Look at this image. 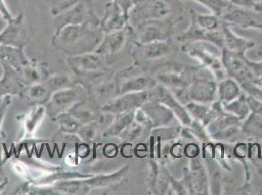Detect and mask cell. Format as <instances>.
Wrapping results in <instances>:
<instances>
[{
  "mask_svg": "<svg viewBox=\"0 0 262 195\" xmlns=\"http://www.w3.org/2000/svg\"><path fill=\"white\" fill-rule=\"evenodd\" d=\"M196 78V67H177L160 70L155 77L158 83L167 87L173 94L185 90Z\"/></svg>",
  "mask_w": 262,
  "mask_h": 195,
  "instance_id": "12",
  "label": "cell"
},
{
  "mask_svg": "<svg viewBox=\"0 0 262 195\" xmlns=\"http://www.w3.org/2000/svg\"><path fill=\"white\" fill-rule=\"evenodd\" d=\"M242 132L248 141H262V115L251 113L243 121Z\"/></svg>",
  "mask_w": 262,
  "mask_h": 195,
  "instance_id": "34",
  "label": "cell"
},
{
  "mask_svg": "<svg viewBox=\"0 0 262 195\" xmlns=\"http://www.w3.org/2000/svg\"><path fill=\"white\" fill-rule=\"evenodd\" d=\"M6 179H8V177L6 176V174L0 173V184H1L2 182H4Z\"/></svg>",
  "mask_w": 262,
  "mask_h": 195,
  "instance_id": "56",
  "label": "cell"
},
{
  "mask_svg": "<svg viewBox=\"0 0 262 195\" xmlns=\"http://www.w3.org/2000/svg\"><path fill=\"white\" fill-rule=\"evenodd\" d=\"M256 11L260 12L262 13V2H259V3H255V5H254V7H253Z\"/></svg>",
  "mask_w": 262,
  "mask_h": 195,
  "instance_id": "55",
  "label": "cell"
},
{
  "mask_svg": "<svg viewBox=\"0 0 262 195\" xmlns=\"http://www.w3.org/2000/svg\"><path fill=\"white\" fill-rule=\"evenodd\" d=\"M247 101H248L249 107L251 109V113L262 115V102L260 100L247 95Z\"/></svg>",
  "mask_w": 262,
  "mask_h": 195,
  "instance_id": "49",
  "label": "cell"
},
{
  "mask_svg": "<svg viewBox=\"0 0 262 195\" xmlns=\"http://www.w3.org/2000/svg\"><path fill=\"white\" fill-rule=\"evenodd\" d=\"M204 42H186L182 43L181 49L186 54L196 60L201 67L207 68L214 76L216 81L228 77L221 62V57L209 51Z\"/></svg>",
  "mask_w": 262,
  "mask_h": 195,
  "instance_id": "7",
  "label": "cell"
},
{
  "mask_svg": "<svg viewBox=\"0 0 262 195\" xmlns=\"http://www.w3.org/2000/svg\"><path fill=\"white\" fill-rule=\"evenodd\" d=\"M253 57L254 59H258V60H255V61H262V46L259 47L258 49H256L254 52H253Z\"/></svg>",
  "mask_w": 262,
  "mask_h": 195,
  "instance_id": "53",
  "label": "cell"
},
{
  "mask_svg": "<svg viewBox=\"0 0 262 195\" xmlns=\"http://www.w3.org/2000/svg\"><path fill=\"white\" fill-rule=\"evenodd\" d=\"M80 0H54V3L51 7V15L55 17L61 13L66 11L70 7L74 6Z\"/></svg>",
  "mask_w": 262,
  "mask_h": 195,
  "instance_id": "47",
  "label": "cell"
},
{
  "mask_svg": "<svg viewBox=\"0 0 262 195\" xmlns=\"http://www.w3.org/2000/svg\"><path fill=\"white\" fill-rule=\"evenodd\" d=\"M219 171H215L209 178V193L222 194L223 192V179Z\"/></svg>",
  "mask_w": 262,
  "mask_h": 195,
  "instance_id": "46",
  "label": "cell"
},
{
  "mask_svg": "<svg viewBox=\"0 0 262 195\" xmlns=\"http://www.w3.org/2000/svg\"><path fill=\"white\" fill-rule=\"evenodd\" d=\"M0 16L6 22L11 21L14 18L4 0H0Z\"/></svg>",
  "mask_w": 262,
  "mask_h": 195,
  "instance_id": "50",
  "label": "cell"
},
{
  "mask_svg": "<svg viewBox=\"0 0 262 195\" xmlns=\"http://www.w3.org/2000/svg\"><path fill=\"white\" fill-rule=\"evenodd\" d=\"M220 57L227 76L238 81L240 85L247 82L258 83L257 77L249 65L247 55L238 54L223 48L220 50Z\"/></svg>",
  "mask_w": 262,
  "mask_h": 195,
  "instance_id": "8",
  "label": "cell"
},
{
  "mask_svg": "<svg viewBox=\"0 0 262 195\" xmlns=\"http://www.w3.org/2000/svg\"><path fill=\"white\" fill-rule=\"evenodd\" d=\"M230 3L236 6L246 7V8H253L255 3L252 0H228Z\"/></svg>",
  "mask_w": 262,
  "mask_h": 195,
  "instance_id": "52",
  "label": "cell"
},
{
  "mask_svg": "<svg viewBox=\"0 0 262 195\" xmlns=\"http://www.w3.org/2000/svg\"><path fill=\"white\" fill-rule=\"evenodd\" d=\"M248 62H249V65L251 66L253 74L259 80L260 78H262V61H255V60H251L248 58Z\"/></svg>",
  "mask_w": 262,
  "mask_h": 195,
  "instance_id": "51",
  "label": "cell"
},
{
  "mask_svg": "<svg viewBox=\"0 0 262 195\" xmlns=\"http://www.w3.org/2000/svg\"><path fill=\"white\" fill-rule=\"evenodd\" d=\"M44 83L46 86L48 87V89L51 91L52 94L57 91L75 86L77 84L74 76H69V75L50 76L44 81Z\"/></svg>",
  "mask_w": 262,
  "mask_h": 195,
  "instance_id": "39",
  "label": "cell"
},
{
  "mask_svg": "<svg viewBox=\"0 0 262 195\" xmlns=\"http://www.w3.org/2000/svg\"><path fill=\"white\" fill-rule=\"evenodd\" d=\"M52 93L45 85V83H36L33 85H27L20 94L19 98H21L24 103L33 106H45L46 103L49 101Z\"/></svg>",
  "mask_w": 262,
  "mask_h": 195,
  "instance_id": "30",
  "label": "cell"
},
{
  "mask_svg": "<svg viewBox=\"0 0 262 195\" xmlns=\"http://www.w3.org/2000/svg\"><path fill=\"white\" fill-rule=\"evenodd\" d=\"M130 22V16L126 15L120 6L113 0L105 7V13L100 18V28L103 33L116 32L124 29Z\"/></svg>",
  "mask_w": 262,
  "mask_h": 195,
  "instance_id": "23",
  "label": "cell"
},
{
  "mask_svg": "<svg viewBox=\"0 0 262 195\" xmlns=\"http://www.w3.org/2000/svg\"><path fill=\"white\" fill-rule=\"evenodd\" d=\"M187 168L190 174L193 194H209V176L202 155L189 159Z\"/></svg>",
  "mask_w": 262,
  "mask_h": 195,
  "instance_id": "22",
  "label": "cell"
},
{
  "mask_svg": "<svg viewBox=\"0 0 262 195\" xmlns=\"http://www.w3.org/2000/svg\"><path fill=\"white\" fill-rule=\"evenodd\" d=\"M88 98L102 107L112 99L120 95L119 81L116 76L111 77L109 75L100 78L88 89Z\"/></svg>",
  "mask_w": 262,
  "mask_h": 195,
  "instance_id": "21",
  "label": "cell"
},
{
  "mask_svg": "<svg viewBox=\"0 0 262 195\" xmlns=\"http://www.w3.org/2000/svg\"><path fill=\"white\" fill-rule=\"evenodd\" d=\"M69 112L72 113L81 124L89 122H99L102 124L105 120V113L101 110V107L88 97L77 103L69 110Z\"/></svg>",
  "mask_w": 262,
  "mask_h": 195,
  "instance_id": "26",
  "label": "cell"
},
{
  "mask_svg": "<svg viewBox=\"0 0 262 195\" xmlns=\"http://www.w3.org/2000/svg\"><path fill=\"white\" fill-rule=\"evenodd\" d=\"M222 22L242 29L262 30V13L254 8H246L231 4L220 18Z\"/></svg>",
  "mask_w": 262,
  "mask_h": 195,
  "instance_id": "14",
  "label": "cell"
},
{
  "mask_svg": "<svg viewBox=\"0 0 262 195\" xmlns=\"http://www.w3.org/2000/svg\"><path fill=\"white\" fill-rule=\"evenodd\" d=\"M28 43V32L25 23L24 14L14 17L6 22L5 28L0 32V44L17 48H25Z\"/></svg>",
  "mask_w": 262,
  "mask_h": 195,
  "instance_id": "19",
  "label": "cell"
},
{
  "mask_svg": "<svg viewBox=\"0 0 262 195\" xmlns=\"http://www.w3.org/2000/svg\"><path fill=\"white\" fill-rule=\"evenodd\" d=\"M133 35H134V28L129 22L122 30L105 33L101 43L95 51L108 57L110 59L113 56L120 52L125 46L126 42L128 41V38Z\"/></svg>",
  "mask_w": 262,
  "mask_h": 195,
  "instance_id": "20",
  "label": "cell"
},
{
  "mask_svg": "<svg viewBox=\"0 0 262 195\" xmlns=\"http://www.w3.org/2000/svg\"><path fill=\"white\" fill-rule=\"evenodd\" d=\"M191 1H195L202 4L203 6H205L207 9L211 12V14H214L219 18H221L223 16V14L227 11L230 5L232 4L228 0H191Z\"/></svg>",
  "mask_w": 262,
  "mask_h": 195,
  "instance_id": "44",
  "label": "cell"
},
{
  "mask_svg": "<svg viewBox=\"0 0 262 195\" xmlns=\"http://www.w3.org/2000/svg\"><path fill=\"white\" fill-rule=\"evenodd\" d=\"M131 51L133 65L140 67L167 56L171 51V45L170 40L155 41L149 43H138L134 41Z\"/></svg>",
  "mask_w": 262,
  "mask_h": 195,
  "instance_id": "13",
  "label": "cell"
},
{
  "mask_svg": "<svg viewBox=\"0 0 262 195\" xmlns=\"http://www.w3.org/2000/svg\"><path fill=\"white\" fill-rule=\"evenodd\" d=\"M2 68V76L0 77V99L6 96H20L25 84L19 70L11 65L0 64Z\"/></svg>",
  "mask_w": 262,
  "mask_h": 195,
  "instance_id": "25",
  "label": "cell"
},
{
  "mask_svg": "<svg viewBox=\"0 0 262 195\" xmlns=\"http://www.w3.org/2000/svg\"><path fill=\"white\" fill-rule=\"evenodd\" d=\"M151 131L133 120L130 125L120 135V140L125 143H131L142 139L145 135H147V133L151 134Z\"/></svg>",
  "mask_w": 262,
  "mask_h": 195,
  "instance_id": "40",
  "label": "cell"
},
{
  "mask_svg": "<svg viewBox=\"0 0 262 195\" xmlns=\"http://www.w3.org/2000/svg\"><path fill=\"white\" fill-rule=\"evenodd\" d=\"M119 81L120 95L136 92H146L153 88L158 82L152 76L137 75V76H119L116 75Z\"/></svg>",
  "mask_w": 262,
  "mask_h": 195,
  "instance_id": "27",
  "label": "cell"
},
{
  "mask_svg": "<svg viewBox=\"0 0 262 195\" xmlns=\"http://www.w3.org/2000/svg\"><path fill=\"white\" fill-rule=\"evenodd\" d=\"M148 99H149L148 91L122 94L104 104L101 107V110L105 114H112V115L134 111L135 109L141 108L143 104Z\"/></svg>",
  "mask_w": 262,
  "mask_h": 195,
  "instance_id": "15",
  "label": "cell"
},
{
  "mask_svg": "<svg viewBox=\"0 0 262 195\" xmlns=\"http://www.w3.org/2000/svg\"><path fill=\"white\" fill-rule=\"evenodd\" d=\"M82 23L100 25V17L94 9V0H80L74 6L54 17L55 32L69 25Z\"/></svg>",
  "mask_w": 262,
  "mask_h": 195,
  "instance_id": "5",
  "label": "cell"
},
{
  "mask_svg": "<svg viewBox=\"0 0 262 195\" xmlns=\"http://www.w3.org/2000/svg\"><path fill=\"white\" fill-rule=\"evenodd\" d=\"M243 121L224 111L221 115L206 127L212 141L226 143H235L247 140L242 132Z\"/></svg>",
  "mask_w": 262,
  "mask_h": 195,
  "instance_id": "3",
  "label": "cell"
},
{
  "mask_svg": "<svg viewBox=\"0 0 262 195\" xmlns=\"http://www.w3.org/2000/svg\"><path fill=\"white\" fill-rule=\"evenodd\" d=\"M222 105L225 111L238 117L242 121L247 119L251 113V109L247 101V95L245 92L241 95L240 97L235 99L234 101L229 102L227 104H222Z\"/></svg>",
  "mask_w": 262,
  "mask_h": 195,
  "instance_id": "35",
  "label": "cell"
},
{
  "mask_svg": "<svg viewBox=\"0 0 262 195\" xmlns=\"http://www.w3.org/2000/svg\"><path fill=\"white\" fill-rule=\"evenodd\" d=\"M186 100L187 103L212 104L217 100V81L198 77L186 88Z\"/></svg>",
  "mask_w": 262,
  "mask_h": 195,
  "instance_id": "18",
  "label": "cell"
},
{
  "mask_svg": "<svg viewBox=\"0 0 262 195\" xmlns=\"http://www.w3.org/2000/svg\"><path fill=\"white\" fill-rule=\"evenodd\" d=\"M52 121L59 126L60 131L65 135H77V131L82 125L78 120L69 111L56 116Z\"/></svg>",
  "mask_w": 262,
  "mask_h": 195,
  "instance_id": "37",
  "label": "cell"
},
{
  "mask_svg": "<svg viewBox=\"0 0 262 195\" xmlns=\"http://www.w3.org/2000/svg\"><path fill=\"white\" fill-rule=\"evenodd\" d=\"M254 3H259V2H262V0H252Z\"/></svg>",
  "mask_w": 262,
  "mask_h": 195,
  "instance_id": "57",
  "label": "cell"
},
{
  "mask_svg": "<svg viewBox=\"0 0 262 195\" xmlns=\"http://www.w3.org/2000/svg\"><path fill=\"white\" fill-rule=\"evenodd\" d=\"M110 59L96 51L85 54L69 56L67 65L73 75H88L107 72L110 70Z\"/></svg>",
  "mask_w": 262,
  "mask_h": 195,
  "instance_id": "10",
  "label": "cell"
},
{
  "mask_svg": "<svg viewBox=\"0 0 262 195\" xmlns=\"http://www.w3.org/2000/svg\"><path fill=\"white\" fill-rule=\"evenodd\" d=\"M12 96H6V97L0 99V173L5 174L4 172V155H3V150H4V143L3 141L6 138V135L2 129L3 120L5 118L7 111L10 108L12 104Z\"/></svg>",
  "mask_w": 262,
  "mask_h": 195,
  "instance_id": "38",
  "label": "cell"
},
{
  "mask_svg": "<svg viewBox=\"0 0 262 195\" xmlns=\"http://www.w3.org/2000/svg\"><path fill=\"white\" fill-rule=\"evenodd\" d=\"M8 183H9V180H8V179H6L4 182H2V183L0 184V194L4 191L5 187L8 185Z\"/></svg>",
  "mask_w": 262,
  "mask_h": 195,
  "instance_id": "54",
  "label": "cell"
},
{
  "mask_svg": "<svg viewBox=\"0 0 262 195\" xmlns=\"http://www.w3.org/2000/svg\"><path fill=\"white\" fill-rule=\"evenodd\" d=\"M134 111L116 114L113 122L110 124L108 128L102 133V137L103 138H120L123 131L125 130L133 122Z\"/></svg>",
  "mask_w": 262,
  "mask_h": 195,
  "instance_id": "33",
  "label": "cell"
},
{
  "mask_svg": "<svg viewBox=\"0 0 262 195\" xmlns=\"http://www.w3.org/2000/svg\"><path fill=\"white\" fill-rule=\"evenodd\" d=\"M141 109L146 112L149 119L151 120L153 129L154 128H159V127L174 125L178 122V120L175 117L174 113L158 101L148 99L143 104Z\"/></svg>",
  "mask_w": 262,
  "mask_h": 195,
  "instance_id": "24",
  "label": "cell"
},
{
  "mask_svg": "<svg viewBox=\"0 0 262 195\" xmlns=\"http://www.w3.org/2000/svg\"><path fill=\"white\" fill-rule=\"evenodd\" d=\"M244 93L240 83L231 77L217 81V101L221 104H227L240 97Z\"/></svg>",
  "mask_w": 262,
  "mask_h": 195,
  "instance_id": "32",
  "label": "cell"
},
{
  "mask_svg": "<svg viewBox=\"0 0 262 195\" xmlns=\"http://www.w3.org/2000/svg\"><path fill=\"white\" fill-rule=\"evenodd\" d=\"M226 22L221 21V30L223 33V41L225 49L241 55H247L255 47V43L250 39H246L238 35Z\"/></svg>",
  "mask_w": 262,
  "mask_h": 195,
  "instance_id": "29",
  "label": "cell"
},
{
  "mask_svg": "<svg viewBox=\"0 0 262 195\" xmlns=\"http://www.w3.org/2000/svg\"><path fill=\"white\" fill-rule=\"evenodd\" d=\"M174 22L169 19H149L134 26L135 42L149 43L169 41L173 33Z\"/></svg>",
  "mask_w": 262,
  "mask_h": 195,
  "instance_id": "4",
  "label": "cell"
},
{
  "mask_svg": "<svg viewBox=\"0 0 262 195\" xmlns=\"http://www.w3.org/2000/svg\"><path fill=\"white\" fill-rule=\"evenodd\" d=\"M25 86L42 83L50 75L48 64L37 61L36 59H30V61L19 70Z\"/></svg>",
  "mask_w": 262,
  "mask_h": 195,
  "instance_id": "28",
  "label": "cell"
},
{
  "mask_svg": "<svg viewBox=\"0 0 262 195\" xmlns=\"http://www.w3.org/2000/svg\"><path fill=\"white\" fill-rule=\"evenodd\" d=\"M29 61L30 59L23 48L0 44V64L11 65L15 69L20 70Z\"/></svg>",
  "mask_w": 262,
  "mask_h": 195,
  "instance_id": "31",
  "label": "cell"
},
{
  "mask_svg": "<svg viewBox=\"0 0 262 195\" xmlns=\"http://www.w3.org/2000/svg\"><path fill=\"white\" fill-rule=\"evenodd\" d=\"M100 125L99 122H89L82 124L78 129L77 136L82 142L90 144L98 140L100 137Z\"/></svg>",
  "mask_w": 262,
  "mask_h": 195,
  "instance_id": "42",
  "label": "cell"
},
{
  "mask_svg": "<svg viewBox=\"0 0 262 195\" xmlns=\"http://www.w3.org/2000/svg\"><path fill=\"white\" fill-rule=\"evenodd\" d=\"M129 170V165H125L115 172L60 181L53 184V186L62 195H86L89 194L91 190L97 188L115 189L126 179Z\"/></svg>",
  "mask_w": 262,
  "mask_h": 195,
  "instance_id": "2",
  "label": "cell"
},
{
  "mask_svg": "<svg viewBox=\"0 0 262 195\" xmlns=\"http://www.w3.org/2000/svg\"><path fill=\"white\" fill-rule=\"evenodd\" d=\"M247 158L262 176V141H247Z\"/></svg>",
  "mask_w": 262,
  "mask_h": 195,
  "instance_id": "41",
  "label": "cell"
},
{
  "mask_svg": "<svg viewBox=\"0 0 262 195\" xmlns=\"http://www.w3.org/2000/svg\"><path fill=\"white\" fill-rule=\"evenodd\" d=\"M113 1L116 2L123 12L128 16H130V12L139 2V0H113Z\"/></svg>",
  "mask_w": 262,
  "mask_h": 195,
  "instance_id": "48",
  "label": "cell"
},
{
  "mask_svg": "<svg viewBox=\"0 0 262 195\" xmlns=\"http://www.w3.org/2000/svg\"><path fill=\"white\" fill-rule=\"evenodd\" d=\"M177 41L181 43L186 42H207L212 44L219 50L223 49V33L220 29L219 31H207L199 27L196 22L191 20L188 29L177 36Z\"/></svg>",
  "mask_w": 262,
  "mask_h": 195,
  "instance_id": "17",
  "label": "cell"
},
{
  "mask_svg": "<svg viewBox=\"0 0 262 195\" xmlns=\"http://www.w3.org/2000/svg\"><path fill=\"white\" fill-rule=\"evenodd\" d=\"M177 0H139L130 12V23L149 19H168ZM134 25V26H136ZM133 26V27H134Z\"/></svg>",
  "mask_w": 262,
  "mask_h": 195,
  "instance_id": "9",
  "label": "cell"
},
{
  "mask_svg": "<svg viewBox=\"0 0 262 195\" xmlns=\"http://www.w3.org/2000/svg\"><path fill=\"white\" fill-rule=\"evenodd\" d=\"M47 115L45 106H33L31 109L16 118L21 124V135L19 136V144H28L33 141L35 133Z\"/></svg>",
  "mask_w": 262,
  "mask_h": 195,
  "instance_id": "16",
  "label": "cell"
},
{
  "mask_svg": "<svg viewBox=\"0 0 262 195\" xmlns=\"http://www.w3.org/2000/svg\"><path fill=\"white\" fill-rule=\"evenodd\" d=\"M149 99L162 103L166 108L174 113L175 117L182 126H190L193 119L189 115L185 106L176 98L174 94L161 83H157L155 86L148 91Z\"/></svg>",
  "mask_w": 262,
  "mask_h": 195,
  "instance_id": "11",
  "label": "cell"
},
{
  "mask_svg": "<svg viewBox=\"0 0 262 195\" xmlns=\"http://www.w3.org/2000/svg\"><path fill=\"white\" fill-rule=\"evenodd\" d=\"M184 106H185L189 115L191 116V118L199 121L201 123L206 118L209 108H210V105L201 104V103H196V102H189Z\"/></svg>",
  "mask_w": 262,
  "mask_h": 195,
  "instance_id": "45",
  "label": "cell"
},
{
  "mask_svg": "<svg viewBox=\"0 0 262 195\" xmlns=\"http://www.w3.org/2000/svg\"><path fill=\"white\" fill-rule=\"evenodd\" d=\"M104 34L100 26L69 25L55 32L51 45L55 50L68 55V57L85 54L98 48Z\"/></svg>",
  "mask_w": 262,
  "mask_h": 195,
  "instance_id": "1",
  "label": "cell"
},
{
  "mask_svg": "<svg viewBox=\"0 0 262 195\" xmlns=\"http://www.w3.org/2000/svg\"><path fill=\"white\" fill-rule=\"evenodd\" d=\"M88 97V91L81 84L54 92L45 105L47 115L53 119L56 116L68 112L77 103Z\"/></svg>",
  "mask_w": 262,
  "mask_h": 195,
  "instance_id": "6",
  "label": "cell"
},
{
  "mask_svg": "<svg viewBox=\"0 0 262 195\" xmlns=\"http://www.w3.org/2000/svg\"><path fill=\"white\" fill-rule=\"evenodd\" d=\"M190 18L199 27L207 31H219L221 29V20L214 14H201L194 10L190 11Z\"/></svg>",
  "mask_w": 262,
  "mask_h": 195,
  "instance_id": "36",
  "label": "cell"
},
{
  "mask_svg": "<svg viewBox=\"0 0 262 195\" xmlns=\"http://www.w3.org/2000/svg\"><path fill=\"white\" fill-rule=\"evenodd\" d=\"M162 165L157 160H151L149 163V173L147 176L148 191L151 194H158V185L161 176Z\"/></svg>",
  "mask_w": 262,
  "mask_h": 195,
  "instance_id": "43",
  "label": "cell"
}]
</instances>
